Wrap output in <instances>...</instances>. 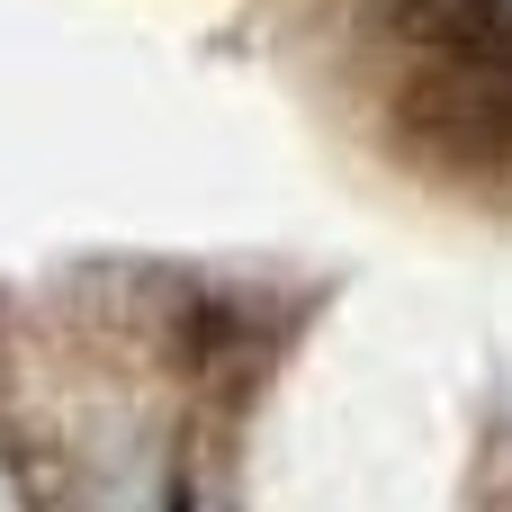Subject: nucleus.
<instances>
[]
</instances>
